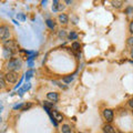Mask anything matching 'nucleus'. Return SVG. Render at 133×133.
<instances>
[{
  "label": "nucleus",
  "mask_w": 133,
  "mask_h": 133,
  "mask_svg": "<svg viewBox=\"0 0 133 133\" xmlns=\"http://www.w3.org/2000/svg\"><path fill=\"white\" fill-rule=\"evenodd\" d=\"M5 85H6V81L3 80L2 78H0V89L5 88Z\"/></svg>",
  "instance_id": "17"
},
{
  "label": "nucleus",
  "mask_w": 133,
  "mask_h": 133,
  "mask_svg": "<svg viewBox=\"0 0 133 133\" xmlns=\"http://www.w3.org/2000/svg\"><path fill=\"white\" fill-rule=\"evenodd\" d=\"M103 116H104V119L108 122H111L113 120V111L111 109H105L103 111Z\"/></svg>",
  "instance_id": "6"
},
{
  "label": "nucleus",
  "mask_w": 133,
  "mask_h": 133,
  "mask_svg": "<svg viewBox=\"0 0 133 133\" xmlns=\"http://www.w3.org/2000/svg\"><path fill=\"white\" fill-rule=\"evenodd\" d=\"M0 120H1V118H0Z\"/></svg>",
  "instance_id": "28"
},
{
  "label": "nucleus",
  "mask_w": 133,
  "mask_h": 133,
  "mask_svg": "<svg viewBox=\"0 0 133 133\" xmlns=\"http://www.w3.org/2000/svg\"><path fill=\"white\" fill-rule=\"evenodd\" d=\"M32 74H33V71H32V70H30V71H28V72L26 73V78H27V80H28V79H30V78L32 77Z\"/></svg>",
  "instance_id": "18"
},
{
  "label": "nucleus",
  "mask_w": 133,
  "mask_h": 133,
  "mask_svg": "<svg viewBox=\"0 0 133 133\" xmlns=\"http://www.w3.org/2000/svg\"><path fill=\"white\" fill-rule=\"evenodd\" d=\"M0 110H2V105H1V103H0Z\"/></svg>",
  "instance_id": "26"
},
{
  "label": "nucleus",
  "mask_w": 133,
  "mask_h": 133,
  "mask_svg": "<svg viewBox=\"0 0 133 133\" xmlns=\"http://www.w3.org/2000/svg\"><path fill=\"white\" fill-rule=\"evenodd\" d=\"M73 80V77L72 76H69V77H64L63 79H62V81H63L64 83H70Z\"/></svg>",
  "instance_id": "15"
},
{
  "label": "nucleus",
  "mask_w": 133,
  "mask_h": 133,
  "mask_svg": "<svg viewBox=\"0 0 133 133\" xmlns=\"http://www.w3.org/2000/svg\"><path fill=\"white\" fill-rule=\"evenodd\" d=\"M21 108H22V104H19V105H16V107L14 108V109H15V110H17V109H21Z\"/></svg>",
  "instance_id": "22"
},
{
  "label": "nucleus",
  "mask_w": 133,
  "mask_h": 133,
  "mask_svg": "<svg viewBox=\"0 0 133 133\" xmlns=\"http://www.w3.org/2000/svg\"><path fill=\"white\" fill-rule=\"evenodd\" d=\"M132 114H133V111H132Z\"/></svg>",
  "instance_id": "27"
},
{
  "label": "nucleus",
  "mask_w": 133,
  "mask_h": 133,
  "mask_svg": "<svg viewBox=\"0 0 133 133\" xmlns=\"http://www.w3.org/2000/svg\"><path fill=\"white\" fill-rule=\"evenodd\" d=\"M61 130H62V133H71V128H70L68 124H63Z\"/></svg>",
  "instance_id": "11"
},
{
  "label": "nucleus",
  "mask_w": 133,
  "mask_h": 133,
  "mask_svg": "<svg viewBox=\"0 0 133 133\" xmlns=\"http://www.w3.org/2000/svg\"><path fill=\"white\" fill-rule=\"evenodd\" d=\"M3 48H5V50H8L9 52L15 55L19 50V44L16 40H7V41H5V43H3Z\"/></svg>",
  "instance_id": "2"
},
{
  "label": "nucleus",
  "mask_w": 133,
  "mask_h": 133,
  "mask_svg": "<svg viewBox=\"0 0 133 133\" xmlns=\"http://www.w3.org/2000/svg\"><path fill=\"white\" fill-rule=\"evenodd\" d=\"M103 132L104 133H115V130L110 124H105V125L103 127Z\"/></svg>",
  "instance_id": "10"
},
{
  "label": "nucleus",
  "mask_w": 133,
  "mask_h": 133,
  "mask_svg": "<svg viewBox=\"0 0 133 133\" xmlns=\"http://www.w3.org/2000/svg\"><path fill=\"white\" fill-rule=\"evenodd\" d=\"M21 66H22V62L20 59H18V58H15V59L9 60V62L7 63V69L9 70V71L17 72L21 69Z\"/></svg>",
  "instance_id": "1"
},
{
  "label": "nucleus",
  "mask_w": 133,
  "mask_h": 133,
  "mask_svg": "<svg viewBox=\"0 0 133 133\" xmlns=\"http://www.w3.org/2000/svg\"><path fill=\"white\" fill-rule=\"evenodd\" d=\"M64 9V5H62L61 2H59L58 0H55L53 1V5H52V10L53 11H62Z\"/></svg>",
  "instance_id": "8"
},
{
  "label": "nucleus",
  "mask_w": 133,
  "mask_h": 133,
  "mask_svg": "<svg viewBox=\"0 0 133 133\" xmlns=\"http://www.w3.org/2000/svg\"><path fill=\"white\" fill-rule=\"evenodd\" d=\"M59 21L63 24H66L69 22V17L66 16L65 14H60L59 15Z\"/></svg>",
  "instance_id": "9"
},
{
  "label": "nucleus",
  "mask_w": 133,
  "mask_h": 133,
  "mask_svg": "<svg viewBox=\"0 0 133 133\" xmlns=\"http://www.w3.org/2000/svg\"><path fill=\"white\" fill-rule=\"evenodd\" d=\"M47 99L50 100L51 102L56 103V102L59 101V94L57 92H49V93H47Z\"/></svg>",
  "instance_id": "7"
},
{
  "label": "nucleus",
  "mask_w": 133,
  "mask_h": 133,
  "mask_svg": "<svg viewBox=\"0 0 133 133\" xmlns=\"http://www.w3.org/2000/svg\"><path fill=\"white\" fill-rule=\"evenodd\" d=\"M68 37H69V39H71V40H76L78 38V35L76 32H70Z\"/></svg>",
  "instance_id": "16"
},
{
  "label": "nucleus",
  "mask_w": 133,
  "mask_h": 133,
  "mask_svg": "<svg viewBox=\"0 0 133 133\" xmlns=\"http://www.w3.org/2000/svg\"><path fill=\"white\" fill-rule=\"evenodd\" d=\"M52 122L55 125H57V122H61L62 120H63V115H62L61 113H59L58 111H52Z\"/></svg>",
  "instance_id": "5"
},
{
  "label": "nucleus",
  "mask_w": 133,
  "mask_h": 133,
  "mask_svg": "<svg viewBox=\"0 0 133 133\" xmlns=\"http://www.w3.org/2000/svg\"><path fill=\"white\" fill-rule=\"evenodd\" d=\"M65 35H66L65 30H60L59 31V37H60V38H63V37H65Z\"/></svg>",
  "instance_id": "19"
},
{
  "label": "nucleus",
  "mask_w": 133,
  "mask_h": 133,
  "mask_svg": "<svg viewBox=\"0 0 133 133\" xmlns=\"http://www.w3.org/2000/svg\"><path fill=\"white\" fill-rule=\"evenodd\" d=\"M10 37V28L8 26H1L0 27V40H5L9 39Z\"/></svg>",
  "instance_id": "4"
},
{
  "label": "nucleus",
  "mask_w": 133,
  "mask_h": 133,
  "mask_svg": "<svg viewBox=\"0 0 133 133\" xmlns=\"http://www.w3.org/2000/svg\"><path fill=\"white\" fill-rule=\"evenodd\" d=\"M111 3H112V6H113L114 8H121L123 2L121 1V0H116V1H111Z\"/></svg>",
  "instance_id": "13"
},
{
  "label": "nucleus",
  "mask_w": 133,
  "mask_h": 133,
  "mask_svg": "<svg viewBox=\"0 0 133 133\" xmlns=\"http://www.w3.org/2000/svg\"><path fill=\"white\" fill-rule=\"evenodd\" d=\"M130 32L133 35V22H131V23H130Z\"/></svg>",
  "instance_id": "21"
},
{
  "label": "nucleus",
  "mask_w": 133,
  "mask_h": 133,
  "mask_svg": "<svg viewBox=\"0 0 133 133\" xmlns=\"http://www.w3.org/2000/svg\"><path fill=\"white\" fill-rule=\"evenodd\" d=\"M65 3H68V5H70V3H72V1H70V0H66Z\"/></svg>",
  "instance_id": "24"
},
{
  "label": "nucleus",
  "mask_w": 133,
  "mask_h": 133,
  "mask_svg": "<svg viewBox=\"0 0 133 133\" xmlns=\"http://www.w3.org/2000/svg\"><path fill=\"white\" fill-rule=\"evenodd\" d=\"M128 44L131 45V47H133V37H130V38L128 39Z\"/></svg>",
  "instance_id": "20"
},
{
  "label": "nucleus",
  "mask_w": 133,
  "mask_h": 133,
  "mask_svg": "<svg viewBox=\"0 0 133 133\" xmlns=\"http://www.w3.org/2000/svg\"><path fill=\"white\" fill-rule=\"evenodd\" d=\"M19 79V74L18 72H15V71H8L5 74V81L8 83H16Z\"/></svg>",
  "instance_id": "3"
},
{
  "label": "nucleus",
  "mask_w": 133,
  "mask_h": 133,
  "mask_svg": "<svg viewBox=\"0 0 133 133\" xmlns=\"http://www.w3.org/2000/svg\"><path fill=\"white\" fill-rule=\"evenodd\" d=\"M129 104H130V107H131V108H133V99H131V100H130V102H129Z\"/></svg>",
  "instance_id": "23"
},
{
  "label": "nucleus",
  "mask_w": 133,
  "mask_h": 133,
  "mask_svg": "<svg viewBox=\"0 0 133 133\" xmlns=\"http://www.w3.org/2000/svg\"><path fill=\"white\" fill-rule=\"evenodd\" d=\"M72 49L74 51H80V43L79 42H73L72 43Z\"/></svg>",
  "instance_id": "14"
},
{
  "label": "nucleus",
  "mask_w": 133,
  "mask_h": 133,
  "mask_svg": "<svg viewBox=\"0 0 133 133\" xmlns=\"http://www.w3.org/2000/svg\"><path fill=\"white\" fill-rule=\"evenodd\" d=\"M45 24L50 28V29H55L56 28V23H55V21L53 20H51V19H48L47 21H45Z\"/></svg>",
  "instance_id": "12"
},
{
  "label": "nucleus",
  "mask_w": 133,
  "mask_h": 133,
  "mask_svg": "<svg viewBox=\"0 0 133 133\" xmlns=\"http://www.w3.org/2000/svg\"><path fill=\"white\" fill-rule=\"evenodd\" d=\"M131 57L133 58V49H132V51H131Z\"/></svg>",
  "instance_id": "25"
}]
</instances>
